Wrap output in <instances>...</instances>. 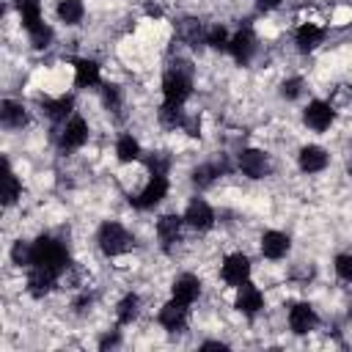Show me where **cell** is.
<instances>
[{
    "mask_svg": "<svg viewBox=\"0 0 352 352\" xmlns=\"http://www.w3.org/2000/svg\"><path fill=\"white\" fill-rule=\"evenodd\" d=\"M102 74H99V63L91 58H77L74 60V85L77 88H94L99 85Z\"/></svg>",
    "mask_w": 352,
    "mask_h": 352,
    "instance_id": "19",
    "label": "cell"
},
{
    "mask_svg": "<svg viewBox=\"0 0 352 352\" xmlns=\"http://www.w3.org/2000/svg\"><path fill=\"white\" fill-rule=\"evenodd\" d=\"M58 278H60V275H55V272H50V270L30 267V272H28V292H30L33 297H44V294H50V292L55 289Z\"/></svg>",
    "mask_w": 352,
    "mask_h": 352,
    "instance_id": "17",
    "label": "cell"
},
{
    "mask_svg": "<svg viewBox=\"0 0 352 352\" xmlns=\"http://www.w3.org/2000/svg\"><path fill=\"white\" fill-rule=\"evenodd\" d=\"M102 102H104V107L107 110H118L121 107V91L116 88V85H102Z\"/></svg>",
    "mask_w": 352,
    "mask_h": 352,
    "instance_id": "33",
    "label": "cell"
},
{
    "mask_svg": "<svg viewBox=\"0 0 352 352\" xmlns=\"http://www.w3.org/2000/svg\"><path fill=\"white\" fill-rule=\"evenodd\" d=\"M204 349H226V344H220V341H206Z\"/></svg>",
    "mask_w": 352,
    "mask_h": 352,
    "instance_id": "38",
    "label": "cell"
},
{
    "mask_svg": "<svg viewBox=\"0 0 352 352\" xmlns=\"http://www.w3.org/2000/svg\"><path fill=\"white\" fill-rule=\"evenodd\" d=\"M85 16V6L82 0H60L58 3V19L63 25H80Z\"/></svg>",
    "mask_w": 352,
    "mask_h": 352,
    "instance_id": "24",
    "label": "cell"
},
{
    "mask_svg": "<svg viewBox=\"0 0 352 352\" xmlns=\"http://www.w3.org/2000/svg\"><path fill=\"white\" fill-rule=\"evenodd\" d=\"M330 162V154L322 146H302L297 154V165L302 173H322Z\"/></svg>",
    "mask_w": 352,
    "mask_h": 352,
    "instance_id": "14",
    "label": "cell"
},
{
    "mask_svg": "<svg viewBox=\"0 0 352 352\" xmlns=\"http://www.w3.org/2000/svg\"><path fill=\"white\" fill-rule=\"evenodd\" d=\"M333 267H336V275H338L341 280L352 283V256H349V253H338L336 261H333Z\"/></svg>",
    "mask_w": 352,
    "mask_h": 352,
    "instance_id": "32",
    "label": "cell"
},
{
    "mask_svg": "<svg viewBox=\"0 0 352 352\" xmlns=\"http://www.w3.org/2000/svg\"><path fill=\"white\" fill-rule=\"evenodd\" d=\"M289 248H292L289 234H283V231H264V236H261V253L267 258L278 261V258H283L289 253Z\"/></svg>",
    "mask_w": 352,
    "mask_h": 352,
    "instance_id": "16",
    "label": "cell"
},
{
    "mask_svg": "<svg viewBox=\"0 0 352 352\" xmlns=\"http://www.w3.org/2000/svg\"><path fill=\"white\" fill-rule=\"evenodd\" d=\"M182 217H184V226H190L195 231H209L214 226V209L204 198H192Z\"/></svg>",
    "mask_w": 352,
    "mask_h": 352,
    "instance_id": "5",
    "label": "cell"
},
{
    "mask_svg": "<svg viewBox=\"0 0 352 352\" xmlns=\"http://www.w3.org/2000/svg\"><path fill=\"white\" fill-rule=\"evenodd\" d=\"M322 41H324V30L319 25H314V22H305V25H300L294 30V44H297L300 52H314Z\"/></svg>",
    "mask_w": 352,
    "mask_h": 352,
    "instance_id": "18",
    "label": "cell"
},
{
    "mask_svg": "<svg viewBox=\"0 0 352 352\" xmlns=\"http://www.w3.org/2000/svg\"><path fill=\"white\" fill-rule=\"evenodd\" d=\"M182 226H184V217H179V214H162L157 220V239H160L162 250H170L179 242Z\"/></svg>",
    "mask_w": 352,
    "mask_h": 352,
    "instance_id": "15",
    "label": "cell"
},
{
    "mask_svg": "<svg viewBox=\"0 0 352 352\" xmlns=\"http://www.w3.org/2000/svg\"><path fill=\"white\" fill-rule=\"evenodd\" d=\"M165 195H168V173H151L143 190L129 198V204L135 209H154Z\"/></svg>",
    "mask_w": 352,
    "mask_h": 352,
    "instance_id": "4",
    "label": "cell"
},
{
    "mask_svg": "<svg viewBox=\"0 0 352 352\" xmlns=\"http://www.w3.org/2000/svg\"><path fill=\"white\" fill-rule=\"evenodd\" d=\"M316 311L308 305V302H294L292 308H289V327H292V333L294 336H305V333H311L314 327H316Z\"/></svg>",
    "mask_w": 352,
    "mask_h": 352,
    "instance_id": "11",
    "label": "cell"
},
{
    "mask_svg": "<svg viewBox=\"0 0 352 352\" xmlns=\"http://www.w3.org/2000/svg\"><path fill=\"white\" fill-rule=\"evenodd\" d=\"M44 113L52 121H66L72 116V96H58V99H44Z\"/></svg>",
    "mask_w": 352,
    "mask_h": 352,
    "instance_id": "27",
    "label": "cell"
},
{
    "mask_svg": "<svg viewBox=\"0 0 352 352\" xmlns=\"http://www.w3.org/2000/svg\"><path fill=\"white\" fill-rule=\"evenodd\" d=\"M302 121H305V126H311L314 132H324V129H330V124L336 121V110H333L327 102L314 99V102H308V107L302 110Z\"/></svg>",
    "mask_w": 352,
    "mask_h": 352,
    "instance_id": "6",
    "label": "cell"
},
{
    "mask_svg": "<svg viewBox=\"0 0 352 352\" xmlns=\"http://www.w3.org/2000/svg\"><path fill=\"white\" fill-rule=\"evenodd\" d=\"M138 314H140V297L138 294H124L121 297V302H118V308H116V319H118V324H132L135 319H138Z\"/></svg>",
    "mask_w": 352,
    "mask_h": 352,
    "instance_id": "22",
    "label": "cell"
},
{
    "mask_svg": "<svg viewBox=\"0 0 352 352\" xmlns=\"http://www.w3.org/2000/svg\"><path fill=\"white\" fill-rule=\"evenodd\" d=\"M234 308L245 316H256L261 308H264V294L258 286H253L250 280H245L242 286H236V300H234Z\"/></svg>",
    "mask_w": 352,
    "mask_h": 352,
    "instance_id": "9",
    "label": "cell"
},
{
    "mask_svg": "<svg viewBox=\"0 0 352 352\" xmlns=\"http://www.w3.org/2000/svg\"><path fill=\"white\" fill-rule=\"evenodd\" d=\"M239 170H242L245 176H250V179H264V176L270 173V160H267V154L258 151V148H245V151L239 154Z\"/></svg>",
    "mask_w": 352,
    "mask_h": 352,
    "instance_id": "13",
    "label": "cell"
},
{
    "mask_svg": "<svg viewBox=\"0 0 352 352\" xmlns=\"http://www.w3.org/2000/svg\"><path fill=\"white\" fill-rule=\"evenodd\" d=\"M220 173H226V165H220V162H204V165H198L192 170V184L195 187H209V184H214V179Z\"/></svg>",
    "mask_w": 352,
    "mask_h": 352,
    "instance_id": "25",
    "label": "cell"
},
{
    "mask_svg": "<svg viewBox=\"0 0 352 352\" xmlns=\"http://www.w3.org/2000/svg\"><path fill=\"white\" fill-rule=\"evenodd\" d=\"M184 110L179 107V104H165L162 102V107H160V121H162V126H168V129H176V126H184Z\"/></svg>",
    "mask_w": 352,
    "mask_h": 352,
    "instance_id": "29",
    "label": "cell"
},
{
    "mask_svg": "<svg viewBox=\"0 0 352 352\" xmlns=\"http://www.w3.org/2000/svg\"><path fill=\"white\" fill-rule=\"evenodd\" d=\"M228 41H231V36H228V30L223 25H212L204 33V44H209L212 50H228Z\"/></svg>",
    "mask_w": 352,
    "mask_h": 352,
    "instance_id": "30",
    "label": "cell"
},
{
    "mask_svg": "<svg viewBox=\"0 0 352 352\" xmlns=\"http://www.w3.org/2000/svg\"><path fill=\"white\" fill-rule=\"evenodd\" d=\"M173 297L176 300H182V302H187V305H192L195 300H198V294H201V280L195 278V275H190V272H184V275H179L176 280H173Z\"/></svg>",
    "mask_w": 352,
    "mask_h": 352,
    "instance_id": "20",
    "label": "cell"
},
{
    "mask_svg": "<svg viewBox=\"0 0 352 352\" xmlns=\"http://www.w3.org/2000/svg\"><path fill=\"white\" fill-rule=\"evenodd\" d=\"M283 0H256V6H258V11H275L278 6H280Z\"/></svg>",
    "mask_w": 352,
    "mask_h": 352,
    "instance_id": "37",
    "label": "cell"
},
{
    "mask_svg": "<svg viewBox=\"0 0 352 352\" xmlns=\"http://www.w3.org/2000/svg\"><path fill=\"white\" fill-rule=\"evenodd\" d=\"M19 195H22V182L16 179V173L11 170V165L6 162V173H3V204L11 206V204H16Z\"/></svg>",
    "mask_w": 352,
    "mask_h": 352,
    "instance_id": "26",
    "label": "cell"
},
{
    "mask_svg": "<svg viewBox=\"0 0 352 352\" xmlns=\"http://www.w3.org/2000/svg\"><path fill=\"white\" fill-rule=\"evenodd\" d=\"M146 168H148V173H168L170 160H168V157H162V154H154V157H148V160H146Z\"/></svg>",
    "mask_w": 352,
    "mask_h": 352,
    "instance_id": "36",
    "label": "cell"
},
{
    "mask_svg": "<svg viewBox=\"0 0 352 352\" xmlns=\"http://www.w3.org/2000/svg\"><path fill=\"white\" fill-rule=\"evenodd\" d=\"M187 308H190L187 302L170 297V300L160 308V324H162L168 333H179V330H184V324H187Z\"/></svg>",
    "mask_w": 352,
    "mask_h": 352,
    "instance_id": "10",
    "label": "cell"
},
{
    "mask_svg": "<svg viewBox=\"0 0 352 352\" xmlns=\"http://www.w3.org/2000/svg\"><path fill=\"white\" fill-rule=\"evenodd\" d=\"M190 94H192V74H190V69L173 66L165 74V80H162V99H165V104L184 107V102L190 99Z\"/></svg>",
    "mask_w": 352,
    "mask_h": 352,
    "instance_id": "2",
    "label": "cell"
},
{
    "mask_svg": "<svg viewBox=\"0 0 352 352\" xmlns=\"http://www.w3.org/2000/svg\"><path fill=\"white\" fill-rule=\"evenodd\" d=\"M349 173H352V168H349Z\"/></svg>",
    "mask_w": 352,
    "mask_h": 352,
    "instance_id": "39",
    "label": "cell"
},
{
    "mask_svg": "<svg viewBox=\"0 0 352 352\" xmlns=\"http://www.w3.org/2000/svg\"><path fill=\"white\" fill-rule=\"evenodd\" d=\"M11 261L14 264H30V242H22V239H16L14 242V248H11Z\"/></svg>",
    "mask_w": 352,
    "mask_h": 352,
    "instance_id": "34",
    "label": "cell"
},
{
    "mask_svg": "<svg viewBox=\"0 0 352 352\" xmlns=\"http://www.w3.org/2000/svg\"><path fill=\"white\" fill-rule=\"evenodd\" d=\"M16 3V11H19V16H22V25L28 28V30H33V28H38L44 19H41V3L38 0H14Z\"/></svg>",
    "mask_w": 352,
    "mask_h": 352,
    "instance_id": "23",
    "label": "cell"
},
{
    "mask_svg": "<svg viewBox=\"0 0 352 352\" xmlns=\"http://www.w3.org/2000/svg\"><path fill=\"white\" fill-rule=\"evenodd\" d=\"M116 157H118V162H135L140 157V143L132 135H121L116 140Z\"/></svg>",
    "mask_w": 352,
    "mask_h": 352,
    "instance_id": "28",
    "label": "cell"
},
{
    "mask_svg": "<svg viewBox=\"0 0 352 352\" xmlns=\"http://www.w3.org/2000/svg\"><path fill=\"white\" fill-rule=\"evenodd\" d=\"M96 242H99V250L104 256H121V253H126L132 248V236L118 220H104L99 226Z\"/></svg>",
    "mask_w": 352,
    "mask_h": 352,
    "instance_id": "3",
    "label": "cell"
},
{
    "mask_svg": "<svg viewBox=\"0 0 352 352\" xmlns=\"http://www.w3.org/2000/svg\"><path fill=\"white\" fill-rule=\"evenodd\" d=\"M30 33V44L36 47V50H44V47H50V41H52V28L50 25H38V28H33V30H28Z\"/></svg>",
    "mask_w": 352,
    "mask_h": 352,
    "instance_id": "31",
    "label": "cell"
},
{
    "mask_svg": "<svg viewBox=\"0 0 352 352\" xmlns=\"http://www.w3.org/2000/svg\"><path fill=\"white\" fill-rule=\"evenodd\" d=\"M88 140V124L82 116H69L60 129V146L63 148H80Z\"/></svg>",
    "mask_w": 352,
    "mask_h": 352,
    "instance_id": "12",
    "label": "cell"
},
{
    "mask_svg": "<svg viewBox=\"0 0 352 352\" xmlns=\"http://www.w3.org/2000/svg\"><path fill=\"white\" fill-rule=\"evenodd\" d=\"M300 91H302V80L300 77H289V80L280 82V96L283 99H297Z\"/></svg>",
    "mask_w": 352,
    "mask_h": 352,
    "instance_id": "35",
    "label": "cell"
},
{
    "mask_svg": "<svg viewBox=\"0 0 352 352\" xmlns=\"http://www.w3.org/2000/svg\"><path fill=\"white\" fill-rule=\"evenodd\" d=\"M228 52L234 55V60L239 66H248L253 60V55H256V36H253V30L250 28L236 30L231 36V41H228Z\"/></svg>",
    "mask_w": 352,
    "mask_h": 352,
    "instance_id": "8",
    "label": "cell"
},
{
    "mask_svg": "<svg viewBox=\"0 0 352 352\" xmlns=\"http://www.w3.org/2000/svg\"><path fill=\"white\" fill-rule=\"evenodd\" d=\"M28 267H41V270L60 275L69 267V250L55 236L41 234L36 242H30V264Z\"/></svg>",
    "mask_w": 352,
    "mask_h": 352,
    "instance_id": "1",
    "label": "cell"
},
{
    "mask_svg": "<svg viewBox=\"0 0 352 352\" xmlns=\"http://www.w3.org/2000/svg\"><path fill=\"white\" fill-rule=\"evenodd\" d=\"M0 118H3V126H8V129H22V126L28 124L25 107H22L19 102H14V99H6V102H3Z\"/></svg>",
    "mask_w": 352,
    "mask_h": 352,
    "instance_id": "21",
    "label": "cell"
},
{
    "mask_svg": "<svg viewBox=\"0 0 352 352\" xmlns=\"http://www.w3.org/2000/svg\"><path fill=\"white\" fill-rule=\"evenodd\" d=\"M220 275L228 286H242L248 278H250V258L245 253H231L226 256L223 267H220Z\"/></svg>",
    "mask_w": 352,
    "mask_h": 352,
    "instance_id": "7",
    "label": "cell"
}]
</instances>
